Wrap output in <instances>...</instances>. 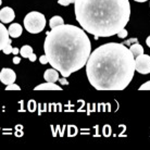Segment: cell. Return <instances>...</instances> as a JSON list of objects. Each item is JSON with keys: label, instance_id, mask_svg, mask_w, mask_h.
Returning a JSON list of instances; mask_svg holds the SVG:
<instances>
[{"label": "cell", "instance_id": "obj_14", "mask_svg": "<svg viewBox=\"0 0 150 150\" xmlns=\"http://www.w3.org/2000/svg\"><path fill=\"white\" fill-rule=\"evenodd\" d=\"M20 53H21V56H22L23 58H28L30 53H33V48L28 45L23 46L22 48L20 49Z\"/></svg>", "mask_w": 150, "mask_h": 150}, {"label": "cell", "instance_id": "obj_18", "mask_svg": "<svg viewBox=\"0 0 150 150\" xmlns=\"http://www.w3.org/2000/svg\"><path fill=\"white\" fill-rule=\"evenodd\" d=\"M139 90H150V81H148V82L144 83L142 86L138 88Z\"/></svg>", "mask_w": 150, "mask_h": 150}, {"label": "cell", "instance_id": "obj_5", "mask_svg": "<svg viewBox=\"0 0 150 150\" xmlns=\"http://www.w3.org/2000/svg\"><path fill=\"white\" fill-rule=\"evenodd\" d=\"M9 30L6 28L4 23L0 24V49L4 54L13 52V48L11 46V39H10Z\"/></svg>", "mask_w": 150, "mask_h": 150}, {"label": "cell", "instance_id": "obj_7", "mask_svg": "<svg viewBox=\"0 0 150 150\" xmlns=\"http://www.w3.org/2000/svg\"><path fill=\"white\" fill-rule=\"evenodd\" d=\"M16 79V74L12 69L4 68L0 72V81L4 85H10L13 84Z\"/></svg>", "mask_w": 150, "mask_h": 150}, {"label": "cell", "instance_id": "obj_4", "mask_svg": "<svg viewBox=\"0 0 150 150\" xmlns=\"http://www.w3.org/2000/svg\"><path fill=\"white\" fill-rule=\"evenodd\" d=\"M24 26L30 34H38L44 30L46 26L45 15L37 11H32L27 13L24 18Z\"/></svg>", "mask_w": 150, "mask_h": 150}, {"label": "cell", "instance_id": "obj_3", "mask_svg": "<svg viewBox=\"0 0 150 150\" xmlns=\"http://www.w3.org/2000/svg\"><path fill=\"white\" fill-rule=\"evenodd\" d=\"M131 16L129 0H76L75 18L83 30L98 37H111L125 28Z\"/></svg>", "mask_w": 150, "mask_h": 150}, {"label": "cell", "instance_id": "obj_11", "mask_svg": "<svg viewBox=\"0 0 150 150\" xmlns=\"http://www.w3.org/2000/svg\"><path fill=\"white\" fill-rule=\"evenodd\" d=\"M34 90H62L60 86H58L56 83L46 82L44 84H39L34 88Z\"/></svg>", "mask_w": 150, "mask_h": 150}, {"label": "cell", "instance_id": "obj_24", "mask_svg": "<svg viewBox=\"0 0 150 150\" xmlns=\"http://www.w3.org/2000/svg\"><path fill=\"white\" fill-rule=\"evenodd\" d=\"M20 52V49L19 48H13V54H18V53Z\"/></svg>", "mask_w": 150, "mask_h": 150}, {"label": "cell", "instance_id": "obj_9", "mask_svg": "<svg viewBox=\"0 0 150 150\" xmlns=\"http://www.w3.org/2000/svg\"><path fill=\"white\" fill-rule=\"evenodd\" d=\"M44 79H46V82L56 83L57 81H59V71L53 68L49 69L44 73Z\"/></svg>", "mask_w": 150, "mask_h": 150}, {"label": "cell", "instance_id": "obj_17", "mask_svg": "<svg viewBox=\"0 0 150 150\" xmlns=\"http://www.w3.org/2000/svg\"><path fill=\"white\" fill-rule=\"evenodd\" d=\"M127 30H125V28H123V30H121L119 33H117V37H120V38H125V37H127Z\"/></svg>", "mask_w": 150, "mask_h": 150}, {"label": "cell", "instance_id": "obj_19", "mask_svg": "<svg viewBox=\"0 0 150 150\" xmlns=\"http://www.w3.org/2000/svg\"><path fill=\"white\" fill-rule=\"evenodd\" d=\"M39 61H40V63H41V64H46L47 62H49L48 57L46 56V54H44V56H41L40 58H39Z\"/></svg>", "mask_w": 150, "mask_h": 150}, {"label": "cell", "instance_id": "obj_15", "mask_svg": "<svg viewBox=\"0 0 150 150\" xmlns=\"http://www.w3.org/2000/svg\"><path fill=\"white\" fill-rule=\"evenodd\" d=\"M75 1H76V0H58V4H60V6L67 7V6H69V4H71L72 2L75 4Z\"/></svg>", "mask_w": 150, "mask_h": 150}, {"label": "cell", "instance_id": "obj_16", "mask_svg": "<svg viewBox=\"0 0 150 150\" xmlns=\"http://www.w3.org/2000/svg\"><path fill=\"white\" fill-rule=\"evenodd\" d=\"M21 89V87L19 85H16V84H10V85H7L6 87V90H20Z\"/></svg>", "mask_w": 150, "mask_h": 150}, {"label": "cell", "instance_id": "obj_13", "mask_svg": "<svg viewBox=\"0 0 150 150\" xmlns=\"http://www.w3.org/2000/svg\"><path fill=\"white\" fill-rule=\"evenodd\" d=\"M129 50L133 52V54H134L135 57H138L139 54H143V53H144L143 46L140 45V44H138V42H135L134 45H131V47H129Z\"/></svg>", "mask_w": 150, "mask_h": 150}, {"label": "cell", "instance_id": "obj_1", "mask_svg": "<svg viewBox=\"0 0 150 150\" xmlns=\"http://www.w3.org/2000/svg\"><path fill=\"white\" fill-rule=\"evenodd\" d=\"M134 54L125 44L108 42L95 49L86 63V75L97 90H123L136 71Z\"/></svg>", "mask_w": 150, "mask_h": 150}, {"label": "cell", "instance_id": "obj_25", "mask_svg": "<svg viewBox=\"0 0 150 150\" xmlns=\"http://www.w3.org/2000/svg\"><path fill=\"white\" fill-rule=\"evenodd\" d=\"M146 44H147V46L150 48V36H148L147 37V39H146Z\"/></svg>", "mask_w": 150, "mask_h": 150}, {"label": "cell", "instance_id": "obj_8", "mask_svg": "<svg viewBox=\"0 0 150 150\" xmlns=\"http://www.w3.org/2000/svg\"><path fill=\"white\" fill-rule=\"evenodd\" d=\"M15 18V13L13 9L10 7H4L0 10V21L1 23H10L12 22Z\"/></svg>", "mask_w": 150, "mask_h": 150}, {"label": "cell", "instance_id": "obj_6", "mask_svg": "<svg viewBox=\"0 0 150 150\" xmlns=\"http://www.w3.org/2000/svg\"><path fill=\"white\" fill-rule=\"evenodd\" d=\"M135 68L136 71L140 74H149L150 73V56L148 54H139L135 58Z\"/></svg>", "mask_w": 150, "mask_h": 150}, {"label": "cell", "instance_id": "obj_12", "mask_svg": "<svg viewBox=\"0 0 150 150\" xmlns=\"http://www.w3.org/2000/svg\"><path fill=\"white\" fill-rule=\"evenodd\" d=\"M62 24H64V20L61 16H59V15H54L49 21V26L51 27V28L59 26V25H62Z\"/></svg>", "mask_w": 150, "mask_h": 150}, {"label": "cell", "instance_id": "obj_2", "mask_svg": "<svg viewBox=\"0 0 150 150\" xmlns=\"http://www.w3.org/2000/svg\"><path fill=\"white\" fill-rule=\"evenodd\" d=\"M46 34L44 50L48 57V63L63 77H69L86 65L91 53V44L85 30L62 24Z\"/></svg>", "mask_w": 150, "mask_h": 150}, {"label": "cell", "instance_id": "obj_23", "mask_svg": "<svg viewBox=\"0 0 150 150\" xmlns=\"http://www.w3.org/2000/svg\"><path fill=\"white\" fill-rule=\"evenodd\" d=\"M20 62H21V59H20L19 57H14L13 58V63L14 64H19Z\"/></svg>", "mask_w": 150, "mask_h": 150}, {"label": "cell", "instance_id": "obj_22", "mask_svg": "<svg viewBox=\"0 0 150 150\" xmlns=\"http://www.w3.org/2000/svg\"><path fill=\"white\" fill-rule=\"evenodd\" d=\"M61 85H69V82L67 81V77H63V79H59Z\"/></svg>", "mask_w": 150, "mask_h": 150}, {"label": "cell", "instance_id": "obj_20", "mask_svg": "<svg viewBox=\"0 0 150 150\" xmlns=\"http://www.w3.org/2000/svg\"><path fill=\"white\" fill-rule=\"evenodd\" d=\"M137 41H138V39H137V38H132V39H128V40L124 41V44H125L126 46H129L132 42H137Z\"/></svg>", "mask_w": 150, "mask_h": 150}, {"label": "cell", "instance_id": "obj_21", "mask_svg": "<svg viewBox=\"0 0 150 150\" xmlns=\"http://www.w3.org/2000/svg\"><path fill=\"white\" fill-rule=\"evenodd\" d=\"M27 59H28V60H30V62H35V61H36V54H35L34 52H33V53H30V57H28Z\"/></svg>", "mask_w": 150, "mask_h": 150}, {"label": "cell", "instance_id": "obj_26", "mask_svg": "<svg viewBox=\"0 0 150 150\" xmlns=\"http://www.w3.org/2000/svg\"><path fill=\"white\" fill-rule=\"evenodd\" d=\"M134 1H136V2H146L147 0H134Z\"/></svg>", "mask_w": 150, "mask_h": 150}, {"label": "cell", "instance_id": "obj_10", "mask_svg": "<svg viewBox=\"0 0 150 150\" xmlns=\"http://www.w3.org/2000/svg\"><path fill=\"white\" fill-rule=\"evenodd\" d=\"M8 30H9V34H10V36L12 38H18L22 35L23 28L19 23H12L11 25L9 26Z\"/></svg>", "mask_w": 150, "mask_h": 150}]
</instances>
